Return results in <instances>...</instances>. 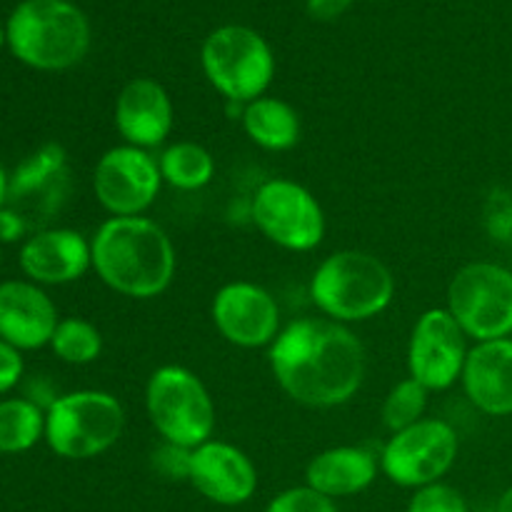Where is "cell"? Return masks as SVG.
Segmentation results:
<instances>
[{
    "label": "cell",
    "mask_w": 512,
    "mask_h": 512,
    "mask_svg": "<svg viewBox=\"0 0 512 512\" xmlns=\"http://www.w3.org/2000/svg\"><path fill=\"white\" fill-rule=\"evenodd\" d=\"M278 388L303 408L330 410L350 403L363 388L368 355L350 325L328 318H298L283 325L268 348Z\"/></svg>",
    "instance_id": "6da1fadb"
},
{
    "label": "cell",
    "mask_w": 512,
    "mask_h": 512,
    "mask_svg": "<svg viewBox=\"0 0 512 512\" xmlns=\"http://www.w3.org/2000/svg\"><path fill=\"white\" fill-rule=\"evenodd\" d=\"M93 270L123 298L150 300L173 285L178 255L170 235L155 220L108 218L90 238Z\"/></svg>",
    "instance_id": "7a4b0ae2"
},
{
    "label": "cell",
    "mask_w": 512,
    "mask_h": 512,
    "mask_svg": "<svg viewBox=\"0 0 512 512\" xmlns=\"http://www.w3.org/2000/svg\"><path fill=\"white\" fill-rule=\"evenodd\" d=\"M393 298V270L365 250L330 253L310 278V300L318 313L340 325L378 318L390 308Z\"/></svg>",
    "instance_id": "3957f363"
},
{
    "label": "cell",
    "mask_w": 512,
    "mask_h": 512,
    "mask_svg": "<svg viewBox=\"0 0 512 512\" xmlns=\"http://www.w3.org/2000/svg\"><path fill=\"white\" fill-rule=\"evenodd\" d=\"M10 50L38 70H68L90 50V23L70 0H23L8 20Z\"/></svg>",
    "instance_id": "277c9868"
},
{
    "label": "cell",
    "mask_w": 512,
    "mask_h": 512,
    "mask_svg": "<svg viewBox=\"0 0 512 512\" xmlns=\"http://www.w3.org/2000/svg\"><path fill=\"white\" fill-rule=\"evenodd\" d=\"M145 413L163 443L195 450L213 440L215 403L210 390L183 365H160L145 383Z\"/></svg>",
    "instance_id": "5b68a950"
},
{
    "label": "cell",
    "mask_w": 512,
    "mask_h": 512,
    "mask_svg": "<svg viewBox=\"0 0 512 512\" xmlns=\"http://www.w3.org/2000/svg\"><path fill=\"white\" fill-rule=\"evenodd\" d=\"M125 428V408L105 390H75L45 410V440L58 458L90 460L108 453Z\"/></svg>",
    "instance_id": "8992f818"
},
{
    "label": "cell",
    "mask_w": 512,
    "mask_h": 512,
    "mask_svg": "<svg viewBox=\"0 0 512 512\" xmlns=\"http://www.w3.org/2000/svg\"><path fill=\"white\" fill-rule=\"evenodd\" d=\"M200 65L208 83L228 103L248 105L268 95L275 55L268 40L248 25H223L203 40Z\"/></svg>",
    "instance_id": "52a82bcc"
},
{
    "label": "cell",
    "mask_w": 512,
    "mask_h": 512,
    "mask_svg": "<svg viewBox=\"0 0 512 512\" xmlns=\"http://www.w3.org/2000/svg\"><path fill=\"white\" fill-rule=\"evenodd\" d=\"M448 313L475 343L512 338V270L475 260L448 285Z\"/></svg>",
    "instance_id": "ba28073f"
},
{
    "label": "cell",
    "mask_w": 512,
    "mask_h": 512,
    "mask_svg": "<svg viewBox=\"0 0 512 512\" xmlns=\"http://www.w3.org/2000/svg\"><path fill=\"white\" fill-rule=\"evenodd\" d=\"M253 225L288 253H310L325 238V213L305 185L290 178H270L258 185L250 200Z\"/></svg>",
    "instance_id": "9c48e42d"
},
{
    "label": "cell",
    "mask_w": 512,
    "mask_h": 512,
    "mask_svg": "<svg viewBox=\"0 0 512 512\" xmlns=\"http://www.w3.org/2000/svg\"><path fill=\"white\" fill-rule=\"evenodd\" d=\"M460 453L458 430L440 418H423L410 428L390 433L380 450V473L398 488L418 490L440 483Z\"/></svg>",
    "instance_id": "30bf717a"
},
{
    "label": "cell",
    "mask_w": 512,
    "mask_h": 512,
    "mask_svg": "<svg viewBox=\"0 0 512 512\" xmlns=\"http://www.w3.org/2000/svg\"><path fill=\"white\" fill-rule=\"evenodd\" d=\"M158 158L135 145L105 150L93 170V193L110 218H138L163 190Z\"/></svg>",
    "instance_id": "8fae6325"
},
{
    "label": "cell",
    "mask_w": 512,
    "mask_h": 512,
    "mask_svg": "<svg viewBox=\"0 0 512 512\" xmlns=\"http://www.w3.org/2000/svg\"><path fill=\"white\" fill-rule=\"evenodd\" d=\"M468 340L448 308L420 313L408 340V378L418 380L430 393L450 390L463 378Z\"/></svg>",
    "instance_id": "7c38bea8"
},
{
    "label": "cell",
    "mask_w": 512,
    "mask_h": 512,
    "mask_svg": "<svg viewBox=\"0 0 512 512\" xmlns=\"http://www.w3.org/2000/svg\"><path fill=\"white\" fill-rule=\"evenodd\" d=\"M210 318L225 343L243 350L270 348L283 330L275 295L250 280L225 283L213 295Z\"/></svg>",
    "instance_id": "4fadbf2b"
},
{
    "label": "cell",
    "mask_w": 512,
    "mask_h": 512,
    "mask_svg": "<svg viewBox=\"0 0 512 512\" xmlns=\"http://www.w3.org/2000/svg\"><path fill=\"white\" fill-rule=\"evenodd\" d=\"M70 193L68 153L63 145L45 143L13 170L8 183V208H13L28 228L48 223Z\"/></svg>",
    "instance_id": "5bb4252c"
},
{
    "label": "cell",
    "mask_w": 512,
    "mask_h": 512,
    "mask_svg": "<svg viewBox=\"0 0 512 512\" xmlns=\"http://www.w3.org/2000/svg\"><path fill=\"white\" fill-rule=\"evenodd\" d=\"M188 483L210 503L238 508L253 500L258 490V468L238 445L208 440L193 450Z\"/></svg>",
    "instance_id": "9a60e30c"
},
{
    "label": "cell",
    "mask_w": 512,
    "mask_h": 512,
    "mask_svg": "<svg viewBox=\"0 0 512 512\" xmlns=\"http://www.w3.org/2000/svg\"><path fill=\"white\" fill-rule=\"evenodd\" d=\"M113 120L125 145L153 150L173 133L175 105L158 80L133 78L115 98Z\"/></svg>",
    "instance_id": "2e32d148"
},
{
    "label": "cell",
    "mask_w": 512,
    "mask_h": 512,
    "mask_svg": "<svg viewBox=\"0 0 512 512\" xmlns=\"http://www.w3.org/2000/svg\"><path fill=\"white\" fill-rule=\"evenodd\" d=\"M18 260L30 283L68 285L93 268V245L73 228H43L25 240Z\"/></svg>",
    "instance_id": "e0dca14e"
},
{
    "label": "cell",
    "mask_w": 512,
    "mask_h": 512,
    "mask_svg": "<svg viewBox=\"0 0 512 512\" xmlns=\"http://www.w3.org/2000/svg\"><path fill=\"white\" fill-rule=\"evenodd\" d=\"M58 323V308L40 285L30 280L0 283V340L18 350L45 348Z\"/></svg>",
    "instance_id": "ac0fdd59"
},
{
    "label": "cell",
    "mask_w": 512,
    "mask_h": 512,
    "mask_svg": "<svg viewBox=\"0 0 512 512\" xmlns=\"http://www.w3.org/2000/svg\"><path fill=\"white\" fill-rule=\"evenodd\" d=\"M465 398L478 413L488 418L512 415V338L475 343L465 360L463 378Z\"/></svg>",
    "instance_id": "d6986e66"
},
{
    "label": "cell",
    "mask_w": 512,
    "mask_h": 512,
    "mask_svg": "<svg viewBox=\"0 0 512 512\" xmlns=\"http://www.w3.org/2000/svg\"><path fill=\"white\" fill-rule=\"evenodd\" d=\"M380 473V453L365 445H335L310 458L305 485L330 500L350 498L375 483Z\"/></svg>",
    "instance_id": "ffe728a7"
},
{
    "label": "cell",
    "mask_w": 512,
    "mask_h": 512,
    "mask_svg": "<svg viewBox=\"0 0 512 512\" xmlns=\"http://www.w3.org/2000/svg\"><path fill=\"white\" fill-rule=\"evenodd\" d=\"M240 123H243L250 143L268 150V153L293 150L300 143V135H303L298 110L288 100L275 98V95H263V98L243 105Z\"/></svg>",
    "instance_id": "44dd1931"
},
{
    "label": "cell",
    "mask_w": 512,
    "mask_h": 512,
    "mask_svg": "<svg viewBox=\"0 0 512 512\" xmlns=\"http://www.w3.org/2000/svg\"><path fill=\"white\" fill-rule=\"evenodd\" d=\"M160 175L163 183L183 193H195L205 185L213 183L215 178V158L205 145L193 143V140H178L163 148L158 155Z\"/></svg>",
    "instance_id": "7402d4cb"
},
{
    "label": "cell",
    "mask_w": 512,
    "mask_h": 512,
    "mask_svg": "<svg viewBox=\"0 0 512 512\" xmlns=\"http://www.w3.org/2000/svg\"><path fill=\"white\" fill-rule=\"evenodd\" d=\"M45 438V410L28 398L0 403V453H25Z\"/></svg>",
    "instance_id": "603a6c76"
},
{
    "label": "cell",
    "mask_w": 512,
    "mask_h": 512,
    "mask_svg": "<svg viewBox=\"0 0 512 512\" xmlns=\"http://www.w3.org/2000/svg\"><path fill=\"white\" fill-rule=\"evenodd\" d=\"M50 348L68 365H90L103 353V335L90 320L65 318L55 328Z\"/></svg>",
    "instance_id": "cb8c5ba5"
},
{
    "label": "cell",
    "mask_w": 512,
    "mask_h": 512,
    "mask_svg": "<svg viewBox=\"0 0 512 512\" xmlns=\"http://www.w3.org/2000/svg\"><path fill=\"white\" fill-rule=\"evenodd\" d=\"M428 395L430 390L413 378L395 383L380 405V418H383L385 428L390 433H398V430H405L423 420L425 410H428Z\"/></svg>",
    "instance_id": "d4e9b609"
},
{
    "label": "cell",
    "mask_w": 512,
    "mask_h": 512,
    "mask_svg": "<svg viewBox=\"0 0 512 512\" xmlns=\"http://www.w3.org/2000/svg\"><path fill=\"white\" fill-rule=\"evenodd\" d=\"M405 512H470V508L458 488L440 480V483L415 490Z\"/></svg>",
    "instance_id": "484cf974"
},
{
    "label": "cell",
    "mask_w": 512,
    "mask_h": 512,
    "mask_svg": "<svg viewBox=\"0 0 512 512\" xmlns=\"http://www.w3.org/2000/svg\"><path fill=\"white\" fill-rule=\"evenodd\" d=\"M265 512H338V505L308 485H295L275 495Z\"/></svg>",
    "instance_id": "4316f807"
},
{
    "label": "cell",
    "mask_w": 512,
    "mask_h": 512,
    "mask_svg": "<svg viewBox=\"0 0 512 512\" xmlns=\"http://www.w3.org/2000/svg\"><path fill=\"white\" fill-rule=\"evenodd\" d=\"M485 228L498 243H512V193L495 188L485 203Z\"/></svg>",
    "instance_id": "83f0119b"
},
{
    "label": "cell",
    "mask_w": 512,
    "mask_h": 512,
    "mask_svg": "<svg viewBox=\"0 0 512 512\" xmlns=\"http://www.w3.org/2000/svg\"><path fill=\"white\" fill-rule=\"evenodd\" d=\"M190 458H193V450L180 448V445L163 443L160 440L158 448L150 455V465L158 475H163L165 480H188L190 478Z\"/></svg>",
    "instance_id": "f1b7e54d"
},
{
    "label": "cell",
    "mask_w": 512,
    "mask_h": 512,
    "mask_svg": "<svg viewBox=\"0 0 512 512\" xmlns=\"http://www.w3.org/2000/svg\"><path fill=\"white\" fill-rule=\"evenodd\" d=\"M23 358H20V350L8 345L5 340H0V395L8 393L10 388L20 383L23 378Z\"/></svg>",
    "instance_id": "f546056e"
},
{
    "label": "cell",
    "mask_w": 512,
    "mask_h": 512,
    "mask_svg": "<svg viewBox=\"0 0 512 512\" xmlns=\"http://www.w3.org/2000/svg\"><path fill=\"white\" fill-rule=\"evenodd\" d=\"M28 230V223H25L13 208L5 205V208L0 210V243H15V240L23 238Z\"/></svg>",
    "instance_id": "4dcf8cb0"
},
{
    "label": "cell",
    "mask_w": 512,
    "mask_h": 512,
    "mask_svg": "<svg viewBox=\"0 0 512 512\" xmlns=\"http://www.w3.org/2000/svg\"><path fill=\"white\" fill-rule=\"evenodd\" d=\"M353 5V0H308V13L315 20H335Z\"/></svg>",
    "instance_id": "1f68e13d"
},
{
    "label": "cell",
    "mask_w": 512,
    "mask_h": 512,
    "mask_svg": "<svg viewBox=\"0 0 512 512\" xmlns=\"http://www.w3.org/2000/svg\"><path fill=\"white\" fill-rule=\"evenodd\" d=\"M8 183H10V175L5 173V168L0 165V210H3L5 203H8Z\"/></svg>",
    "instance_id": "d6a6232c"
},
{
    "label": "cell",
    "mask_w": 512,
    "mask_h": 512,
    "mask_svg": "<svg viewBox=\"0 0 512 512\" xmlns=\"http://www.w3.org/2000/svg\"><path fill=\"white\" fill-rule=\"evenodd\" d=\"M495 512H512V485L498 498V505H495Z\"/></svg>",
    "instance_id": "836d02e7"
},
{
    "label": "cell",
    "mask_w": 512,
    "mask_h": 512,
    "mask_svg": "<svg viewBox=\"0 0 512 512\" xmlns=\"http://www.w3.org/2000/svg\"><path fill=\"white\" fill-rule=\"evenodd\" d=\"M3 40H5V33H3V30H0V45H3Z\"/></svg>",
    "instance_id": "e575fe53"
}]
</instances>
